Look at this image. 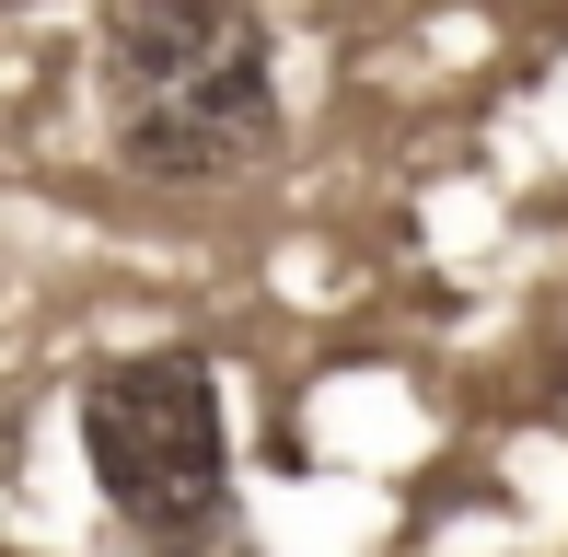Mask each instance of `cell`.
Listing matches in <instances>:
<instances>
[{
	"label": "cell",
	"instance_id": "6da1fadb",
	"mask_svg": "<svg viewBox=\"0 0 568 557\" xmlns=\"http://www.w3.org/2000/svg\"><path fill=\"white\" fill-rule=\"evenodd\" d=\"M93 117L140 186H221L278 151V36L255 0H105Z\"/></svg>",
	"mask_w": 568,
	"mask_h": 557
},
{
	"label": "cell",
	"instance_id": "7a4b0ae2",
	"mask_svg": "<svg viewBox=\"0 0 568 557\" xmlns=\"http://www.w3.org/2000/svg\"><path fill=\"white\" fill-rule=\"evenodd\" d=\"M82 465L140 546H210L232 523V407L197 348H128L82 384Z\"/></svg>",
	"mask_w": 568,
	"mask_h": 557
}]
</instances>
